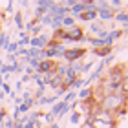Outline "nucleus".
I'll return each mask as SVG.
<instances>
[{
  "label": "nucleus",
  "mask_w": 128,
  "mask_h": 128,
  "mask_svg": "<svg viewBox=\"0 0 128 128\" xmlns=\"http://www.w3.org/2000/svg\"><path fill=\"white\" fill-rule=\"evenodd\" d=\"M126 102H128V97L124 94H121V92H115V94L102 95L101 102H99V108L106 110V112H112V114H117V110L126 108Z\"/></svg>",
  "instance_id": "nucleus-1"
},
{
  "label": "nucleus",
  "mask_w": 128,
  "mask_h": 128,
  "mask_svg": "<svg viewBox=\"0 0 128 128\" xmlns=\"http://www.w3.org/2000/svg\"><path fill=\"white\" fill-rule=\"evenodd\" d=\"M84 55H86V50H84V48L73 46V48H66V51H64V55H62V59H66V60H68V64H72V62L80 60Z\"/></svg>",
  "instance_id": "nucleus-2"
},
{
  "label": "nucleus",
  "mask_w": 128,
  "mask_h": 128,
  "mask_svg": "<svg viewBox=\"0 0 128 128\" xmlns=\"http://www.w3.org/2000/svg\"><path fill=\"white\" fill-rule=\"evenodd\" d=\"M30 44H31V48L44 50V48H48V46H50V38H48V35H38V37H33L30 40Z\"/></svg>",
  "instance_id": "nucleus-3"
},
{
  "label": "nucleus",
  "mask_w": 128,
  "mask_h": 128,
  "mask_svg": "<svg viewBox=\"0 0 128 128\" xmlns=\"http://www.w3.org/2000/svg\"><path fill=\"white\" fill-rule=\"evenodd\" d=\"M68 37H70V42H84V31L79 26L68 30Z\"/></svg>",
  "instance_id": "nucleus-4"
},
{
  "label": "nucleus",
  "mask_w": 128,
  "mask_h": 128,
  "mask_svg": "<svg viewBox=\"0 0 128 128\" xmlns=\"http://www.w3.org/2000/svg\"><path fill=\"white\" fill-rule=\"evenodd\" d=\"M84 11H86V4H84V2H79V0H75V2L72 4V8H70V15L75 18V16L82 15Z\"/></svg>",
  "instance_id": "nucleus-5"
},
{
  "label": "nucleus",
  "mask_w": 128,
  "mask_h": 128,
  "mask_svg": "<svg viewBox=\"0 0 128 128\" xmlns=\"http://www.w3.org/2000/svg\"><path fill=\"white\" fill-rule=\"evenodd\" d=\"M57 64L53 60H50V59H44V60H40L38 62V68H37V73H46V72H51V70H55Z\"/></svg>",
  "instance_id": "nucleus-6"
},
{
  "label": "nucleus",
  "mask_w": 128,
  "mask_h": 128,
  "mask_svg": "<svg viewBox=\"0 0 128 128\" xmlns=\"http://www.w3.org/2000/svg\"><path fill=\"white\" fill-rule=\"evenodd\" d=\"M121 35H123V31L121 30H112V31H108V35H106V38H104V46H108V48H112V44L117 40Z\"/></svg>",
  "instance_id": "nucleus-7"
},
{
  "label": "nucleus",
  "mask_w": 128,
  "mask_h": 128,
  "mask_svg": "<svg viewBox=\"0 0 128 128\" xmlns=\"http://www.w3.org/2000/svg\"><path fill=\"white\" fill-rule=\"evenodd\" d=\"M114 16H115V13H114L112 9H102V11H99V13H97L99 22H108V20H114Z\"/></svg>",
  "instance_id": "nucleus-8"
},
{
  "label": "nucleus",
  "mask_w": 128,
  "mask_h": 128,
  "mask_svg": "<svg viewBox=\"0 0 128 128\" xmlns=\"http://www.w3.org/2000/svg\"><path fill=\"white\" fill-rule=\"evenodd\" d=\"M92 51H94V53L99 57V59H106V57L108 55H112L114 53V48H108V46H104V48H99V50H92Z\"/></svg>",
  "instance_id": "nucleus-9"
},
{
  "label": "nucleus",
  "mask_w": 128,
  "mask_h": 128,
  "mask_svg": "<svg viewBox=\"0 0 128 128\" xmlns=\"http://www.w3.org/2000/svg\"><path fill=\"white\" fill-rule=\"evenodd\" d=\"M92 95H94V90H92V86H88V88H80L77 97L80 99V101H90Z\"/></svg>",
  "instance_id": "nucleus-10"
},
{
  "label": "nucleus",
  "mask_w": 128,
  "mask_h": 128,
  "mask_svg": "<svg viewBox=\"0 0 128 128\" xmlns=\"http://www.w3.org/2000/svg\"><path fill=\"white\" fill-rule=\"evenodd\" d=\"M75 18H79V20H86V22H95V18H97V13H95V11H84L82 15L75 16Z\"/></svg>",
  "instance_id": "nucleus-11"
},
{
  "label": "nucleus",
  "mask_w": 128,
  "mask_h": 128,
  "mask_svg": "<svg viewBox=\"0 0 128 128\" xmlns=\"http://www.w3.org/2000/svg\"><path fill=\"white\" fill-rule=\"evenodd\" d=\"M60 26H62V30H72V28H75L77 24H75V18H73L72 15H66L62 18V24Z\"/></svg>",
  "instance_id": "nucleus-12"
},
{
  "label": "nucleus",
  "mask_w": 128,
  "mask_h": 128,
  "mask_svg": "<svg viewBox=\"0 0 128 128\" xmlns=\"http://www.w3.org/2000/svg\"><path fill=\"white\" fill-rule=\"evenodd\" d=\"M92 124H94L95 128H115V126H117V121L108 123V121H95L94 119V123H92Z\"/></svg>",
  "instance_id": "nucleus-13"
},
{
  "label": "nucleus",
  "mask_w": 128,
  "mask_h": 128,
  "mask_svg": "<svg viewBox=\"0 0 128 128\" xmlns=\"http://www.w3.org/2000/svg\"><path fill=\"white\" fill-rule=\"evenodd\" d=\"M64 104H66V102H62V101H57V102L53 104V106H51V110H50V114H51V115H55V119L59 117V114L62 112Z\"/></svg>",
  "instance_id": "nucleus-14"
},
{
  "label": "nucleus",
  "mask_w": 128,
  "mask_h": 128,
  "mask_svg": "<svg viewBox=\"0 0 128 128\" xmlns=\"http://www.w3.org/2000/svg\"><path fill=\"white\" fill-rule=\"evenodd\" d=\"M90 31L99 35L101 31H104V24H102V22H97V20H95V22H92V24H90Z\"/></svg>",
  "instance_id": "nucleus-15"
},
{
  "label": "nucleus",
  "mask_w": 128,
  "mask_h": 128,
  "mask_svg": "<svg viewBox=\"0 0 128 128\" xmlns=\"http://www.w3.org/2000/svg\"><path fill=\"white\" fill-rule=\"evenodd\" d=\"M114 20H117V22H123V24H126V22H128V13L121 9V11H117V13H115Z\"/></svg>",
  "instance_id": "nucleus-16"
},
{
  "label": "nucleus",
  "mask_w": 128,
  "mask_h": 128,
  "mask_svg": "<svg viewBox=\"0 0 128 128\" xmlns=\"http://www.w3.org/2000/svg\"><path fill=\"white\" fill-rule=\"evenodd\" d=\"M62 84H64V79H60V77H55L53 80H50V82H48V86H50V88H53L55 92L59 90Z\"/></svg>",
  "instance_id": "nucleus-17"
},
{
  "label": "nucleus",
  "mask_w": 128,
  "mask_h": 128,
  "mask_svg": "<svg viewBox=\"0 0 128 128\" xmlns=\"http://www.w3.org/2000/svg\"><path fill=\"white\" fill-rule=\"evenodd\" d=\"M60 24H62V18H60V16H53L50 26H51V30H53V31H57V30H60V28H62Z\"/></svg>",
  "instance_id": "nucleus-18"
},
{
  "label": "nucleus",
  "mask_w": 128,
  "mask_h": 128,
  "mask_svg": "<svg viewBox=\"0 0 128 128\" xmlns=\"http://www.w3.org/2000/svg\"><path fill=\"white\" fill-rule=\"evenodd\" d=\"M51 18H53V16H51L50 13H46L44 16H40V18H38V24L40 26H50L51 24Z\"/></svg>",
  "instance_id": "nucleus-19"
},
{
  "label": "nucleus",
  "mask_w": 128,
  "mask_h": 128,
  "mask_svg": "<svg viewBox=\"0 0 128 128\" xmlns=\"http://www.w3.org/2000/svg\"><path fill=\"white\" fill-rule=\"evenodd\" d=\"M75 95H77V94H75L73 90H68V92H66V95H64V101H62V102H66V104H68V102H72V99H75Z\"/></svg>",
  "instance_id": "nucleus-20"
},
{
  "label": "nucleus",
  "mask_w": 128,
  "mask_h": 128,
  "mask_svg": "<svg viewBox=\"0 0 128 128\" xmlns=\"http://www.w3.org/2000/svg\"><path fill=\"white\" fill-rule=\"evenodd\" d=\"M79 121H80V114L79 112H73L72 115H70V123L72 124H79Z\"/></svg>",
  "instance_id": "nucleus-21"
},
{
  "label": "nucleus",
  "mask_w": 128,
  "mask_h": 128,
  "mask_svg": "<svg viewBox=\"0 0 128 128\" xmlns=\"http://www.w3.org/2000/svg\"><path fill=\"white\" fill-rule=\"evenodd\" d=\"M114 60H115V53L108 55L106 59H102V64H104V66H112V64H114Z\"/></svg>",
  "instance_id": "nucleus-22"
},
{
  "label": "nucleus",
  "mask_w": 128,
  "mask_h": 128,
  "mask_svg": "<svg viewBox=\"0 0 128 128\" xmlns=\"http://www.w3.org/2000/svg\"><path fill=\"white\" fill-rule=\"evenodd\" d=\"M121 94L128 97V79H123V82H121Z\"/></svg>",
  "instance_id": "nucleus-23"
},
{
  "label": "nucleus",
  "mask_w": 128,
  "mask_h": 128,
  "mask_svg": "<svg viewBox=\"0 0 128 128\" xmlns=\"http://www.w3.org/2000/svg\"><path fill=\"white\" fill-rule=\"evenodd\" d=\"M46 13H48V9H44V8H38V6H37V9H35V15H37L38 18H40V16H44Z\"/></svg>",
  "instance_id": "nucleus-24"
},
{
  "label": "nucleus",
  "mask_w": 128,
  "mask_h": 128,
  "mask_svg": "<svg viewBox=\"0 0 128 128\" xmlns=\"http://www.w3.org/2000/svg\"><path fill=\"white\" fill-rule=\"evenodd\" d=\"M0 48H8V37L4 33H0Z\"/></svg>",
  "instance_id": "nucleus-25"
},
{
  "label": "nucleus",
  "mask_w": 128,
  "mask_h": 128,
  "mask_svg": "<svg viewBox=\"0 0 128 128\" xmlns=\"http://www.w3.org/2000/svg\"><path fill=\"white\" fill-rule=\"evenodd\" d=\"M92 66H94V62H88V64H82V68H80V73H88Z\"/></svg>",
  "instance_id": "nucleus-26"
},
{
  "label": "nucleus",
  "mask_w": 128,
  "mask_h": 128,
  "mask_svg": "<svg viewBox=\"0 0 128 128\" xmlns=\"http://www.w3.org/2000/svg\"><path fill=\"white\" fill-rule=\"evenodd\" d=\"M20 37H22V38H20V44H22V46H26V44H30V40H31V38H30V37H28V35H26V33H22V35H20Z\"/></svg>",
  "instance_id": "nucleus-27"
},
{
  "label": "nucleus",
  "mask_w": 128,
  "mask_h": 128,
  "mask_svg": "<svg viewBox=\"0 0 128 128\" xmlns=\"http://www.w3.org/2000/svg\"><path fill=\"white\" fill-rule=\"evenodd\" d=\"M15 24L18 26V28H22V15H20V13L15 15Z\"/></svg>",
  "instance_id": "nucleus-28"
},
{
  "label": "nucleus",
  "mask_w": 128,
  "mask_h": 128,
  "mask_svg": "<svg viewBox=\"0 0 128 128\" xmlns=\"http://www.w3.org/2000/svg\"><path fill=\"white\" fill-rule=\"evenodd\" d=\"M8 50H9V51H15V55H16V50H18V44H16V42H15V44H9V46H8Z\"/></svg>",
  "instance_id": "nucleus-29"
},
{
  "label": "nucleus",
  "mask_w": 128,
  "mask_h": 128,
  "mask_svg": "<svg viewBox=\"0 0 128 128\" xmlns=\"http://www.w3.org/2000/svg\"><path fill=\"white\" fill-rule=\"evenodd\" d=\"M6 128H15V123H13V121H11V119H8V121H6Z\"/></svg>",
  "instance_id": "nucleus-30"
},
{
  "label": "nucleus",
  "mask_w": 128,
  "mask_h": 128,
  "mask_svg": "<svg viewBox=\"0 0 128 128\" xmlns=\"http://www.w3.org/2000/svg\"><path fill=\"white\" fill-rule=\"evenodd\" d=\"M80 128H95V126L92 124V123H82V124H80Z\"/></svg>",
  "instance_id": "nucleus-31"
},
{
  "label": "nucleus",
  "mask_w": 128,
  "mask_h": 128,
  "mask_svg": "<svg viewBox=\"0 0 128 128\" xmlns=\"http://www.w3.org/2000/svg\"><path fill=\"white\" fill-rule=\"evenodd\" d=\"M30 80H31V77H30V75H24V79H22V82H30Z\"/></svg>",
  "instance_id": "nucleus-32"
},
{
  "label": "nucleus",
  "mask_w": 128,
  "mask_h": 128,
  "mask_svg": "<svg viewBox=\"0 0 128 128\" xmlns=\"http://www.w3.org/2000/svg\"><path fill=\"white\" fill-rule=\"evenodd\" d=\"M48 128H59V123H53V124H50Z\"/></svg>",
  "instance_id": "nucleus-33"
},
{
  "label": "nucleus",
  "mask_w": 128,
  "mask_h": 128,
  "mask_svg": "<svg viewBox=\"0 0 128 128\" xmlns=\"http://www.w3.org/2000/svg\"><path fill=\"white\" fill-rule=\"evenodd\" d=\"M123 31H128V22H126V24H123Z\"/></svg>",
  "instance_id": "nucleus-34"
},
{
  "label": "nucleus",
  "mask_w": 128,
  "mask_h": 128,
  "mask_svg": "<svg viewBox=\"0 0 128 128\" xmlns=\"http://www.w3.org/2000/svg\"><path fill=\"white\" fill-rule=\"evenodd\" d=\"M124 11H126V13H128V2H126V8H124Z\"/></svg>",
  "instance_id": "nucleus-35"
}]
</instances>
